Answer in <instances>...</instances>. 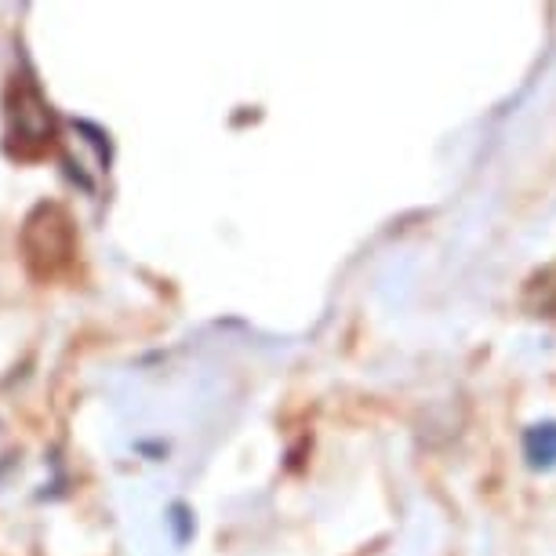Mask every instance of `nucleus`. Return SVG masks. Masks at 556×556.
<instances>
[{
    "label": "nucleus",
    "mask_w": 556,
    "mask_h": 556,
    "mask_svg": "<svg viewBox=\"0 0 556 556\" xmlns=\"http://www.w3.org/2000/svg\"><path fill=\"white\" fill-rule=\"evenodd\" d=\"M523 462L534 469V473H549L556 469V422H534L523 429Z\"/></svg>",
    "instance_id": "nucleus-1"
}]
</instances>
